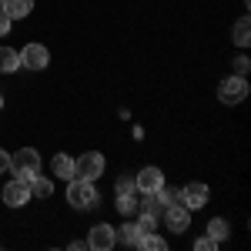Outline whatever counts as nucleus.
Masks as SVG:
<instances>
[{
	"mask_svg": "<svg viewBox=\"0 0 251 251\" xmlns=\"http://www.w3.org/2000/svg\"><path fill=\"white\" fill-rule=\"evenodd\" d=\"M97 201H100V194H97L94 181H80V177H71L67 181V204L71 208L91 211V208H97Z\"/></svg>",
	"mask_w": 251,
	"mask_h": 251,
	"instance_id": "nucleus-1",
	"label": "nucleus"
},
{
	"mask_svg": "<svg viewBox=\"0 0 251 251\" xmlns=\"http://www.w3.org/2000/svg\"><path fill=\"white\" fill-rule=\"evenodd\" d=\"M7 171L14 174V177L30 181L34 174H40V154L34 148H20L17 154H10V168H7Z\"/></svg>",
	"mask_w": 251,
	"mask_h": 251,
	"instance_id": "nucleus-2",
	"label": "nucleus"
},
{
	"mask_svg": "<svg viewBox=\"0 0 251 251\" xmlns=\"http://www.w3.org/2000/svg\"><path fill=\"white\" fill-rule=\"evenodd\" d=\"M100 174H104V154L87 151V154L74 157V177H80V181H97Z\"/></svg>",
	"mask_w": 251,
	"mask_h": 251,
	"instance_id": "nucleus-3",
	"label": "nucleus"
},
{
	"mask_svg": "<svg viewBox=\"0 0 251 251\" xmlns=\"http://www.w3.org/2000/svg\"><path fill=\"white\" fill-rule=\"evenodd\" d=\"M245 97H248V80L238 77V74H231V77H225L218 84V100L221 104H241Z\"/></svg>",
	"mask_w": 251,
	"mask_h": 251,
	"instance_id": "nucleus-4",
	"label": "nucleus"
},
{
	"mask_svg": "<svg viewBox=\"0 0 251 251\" xmlns=\"http://www.w3.org/2000/svg\"><path fill=\"white\" fill-rule=\"evenodd\" d=\"M30 198H34V194H30V181H24V177L7 181V188H3V204H7V208H24Z\"/></svg>",
	"mask_w": 251,
	"mask_h": 251,
	"instance_id": "nucleus-5",
	"label": "nucleus"
},
{
	"mask_svg": "<svg viewBox=\"0 0 251 251\" xmlns=\"http://www.w3.org/2000/svg\"><path fill=\"white\" fill-rule=\"evenodd\" d=\"M208 201H211V191H208V184H201V181H191V184H184V188H181V204H184L188 211L204 208Z\"/></svg>",
	"mask_w": 251,
	"mask_h": 251,
	"instance_id": "nucleus-6",
	"label": "nucleus"
},
{
	"mask_svg": "<svg viewBox=\"0 0 251 251\" xmlns=\"http://www.w3.org/2000/svg\"><path fill=\"white\" fill-rule=\"evenodd\" d=\"M134 184H137V194H154L164 188V171L161 168H141V171L134 174Z\"/></svg>",
	"mask_w": 251,
	"mask_h": 251,
	"instance_id": "nucleus-7",
	"label": "nucleus"
},
{
	"mask_svg": "<svg viewBox=\"0 0 251 251\" xmlns=\"http://www.w3.org/2000/svg\"><path fill=\"white\" fill-rule=\"evenodd\" d=\"M117 245V234L111 225H104V221H97L94 228H91V234H87V248L91 251H111Z\"/></svg>",
	"mask_w": 251,
	"mask_h": 251,
	"instance_id": "nucleus-8",
	"label": "nucleus"
},
{
	"mask_svg": "<svg viewBox=\"0 0 251 251\" xmlns=\"http://www.w3.org/2000/svg\"><path fill=\"white\" fill-rule=\"evenodd\" d=\"M47 64H50V50L44 44H27L20 50V67H27V71H44Z\"/></svg>",
	"mask_w": 251,
	"mask_h": 251,
	"instance_id": "nucleus-9",
	"label": "nucleus"
},
{
	"mask_svg": "<svg viewBox=\"0 0 251 251\" xmlns=\"http://www.w3.org/2000/svg\"><path fill=\"white\" fill-rule=\"evenodd\" d=\"M161 214H164V221H168V228H171L174 234H184L191 228V211H188L181 201H177V204H168Z\"/></svg>",
	"mask_w": 251,
	"mask_h": 251,
	"instance_id": "nucleus-10",
	"label": "nucleus"
},
{
	"mask_svg": "<svg viewBox=\"0 0 251 251\" xmlns=\"http://www.w3.org/2000/svg\"><path fill=\"white\" fill-rule=\"evenodd\" d=\"M0 10H7V17H10V20H24L30 10H34V0H3Z\"/></svg>",
	"mask_w": 251,
	"mask_h": 251,
	"instance_id": "nucleus-11",
	"label": "nucleus"
},
{
	"mask_svg": "<svg viewBox=\"0 0 251 251\" xmlns=\"http://www.w3.org/2000/svg\"><path fill=\"white\" fill-rule=\"evenodd\" d=\"M50 171H54V177H60V181H71V177H74V157L71 154H54Z\"/></svg>",
	"mask_w": 251,
	"mask_h": 251,
	"instance_id": "nucleus-12",
	"label": "nucleus"
},
{
	"mask_svg": "<svg viewBox=\"0 0 251 251\" xmlns=\"http://www.w3.org/2000/svg\"><path fill=\"white\" fill-rule=\"evenodd\" d=\"M20 67V54L14 47H0V74H14Z\"/></svg>",
	"mask_w": 251,
	"mask_h": 251,
	"instance_id": "nucleus-13",
	"label": "nucleus"
},
{
	"mask_svg": "<svg viewBox=\"0 0 251 251\" xmlns=\"http://www.w3.org/2000/svg\"><path fill=\"white\" fill-rule=\"evenodd\" d=\"M231 40L238 44V47H248V44H251V24H248V17L234 20V27H231Z\"/></svg>",
	"mask_w": 251,
	"mask_h": 251,
	"instance_id": "nucleus-14",
	"label": "nucleus"
},
{
	"mask_svg": "<svg viewBox=\"0 0 251 251\" xmlns=\"http://www.w3.org/2000/svg\"><path fill=\"white\" fill-rule=\"evenodd\" d=\"M30 194H34V198H50V194H54V181L44 177V174H34V177H30Z\"/></svg>",
	"mask_w": 251,
	"mask_h": 251,
	"instance_id": "nucleus-15",
	"label": "nucleus"
},
{
	"mask_svg": "<svg viewBox=\"0 0 251 251\" xmlns=\"http://www.w3.org/2000/svg\"><path fill=\"white\" fill-rule=\"evenodd\" d=\"M208 238H214V241L231 238V225H228L225 218H211V225H208Z\"/></svg>",
	"mask_w": 251,
	"mask_h": 251,
	"instance_id": "nucleus-16",
	"label": "nucleus"
},
{
	"mask_svg": "<svg viewBox=\"0 0 251 251\" xmlns=\"http://www.w3.org/2000/svg\"><path fill=\"white\" fill-rule=\"evenodd\" d=\"M137 248H144V251H168V241H164L161 234L148 231V234H141V241H137Z\"/></svg>",
	"mask_w": 251,
	"mask_h": 251,
	"instance_id": "nucleus-17",
	"label": "nucleus"
},
{
	"mask_svg": "<svg viewBox=\"0 0 251 251\" xmlns=\"http://www.w3.org/2000/svg\"><path fill=\"white\" fill-rule=\"evenodd\" d=\"M117 238H121V241H124V245H137V241H141V228H137V225H131V221H127V225H124V228H121V231H117Z\"/></svg>",
	"mask_w": 251,
	"mask_h": 251,
	"instance_id": "nucleus-18",
	"label": "nucleus"
},
{
	"mask_svg": "<svg viewBox=\"0 0 251 251\" xmlns=\"http://www.w3.org/2000/svg\"><path fill=\"white\" fill-rule=\"evenodd\" d=\"M117 211L121 214H134L137 211V194H117Z\"/></svg>",
	"mask_w": 251,
	"mask_h": 251,
	"instance_id": "nucleus-19",
	"label": "nucleus"
},
{
	"mask_svg": "<svg viewBox=\"0 0 251 251\" xmlns=\"http://www.w3.org/2000/svg\"><path fill=\"white\" fill-rule=\"evenodd\" d=\"M117 194H137V184H134V174H121L117 177Z\"/></svg>",
	"mask_w": 251,
	"mask_h": 251,
	"instance_id": "nucleus-20",
	"label": "nucleus"
},
{
	"mask_svg": "<svg viewBox=\"0 0 251 251\" xmlns=\"http://www.w3.org/2000/svg\"><path fill=\"white\" fill-rule=\"evenodd\" d=\"M134 225H137V228H141V234L154 231V228H157V214H148V211H141V218H137Z\"/></svg>",
	"mask_w": 251,
	"mask_h": 251,
	"instance_id": "nucleus-21",
	"label": "nucleus"
},
{
	"mask_svg": "<svg viewBox=\"0 0 251 251\" xmlns=\"http://www.w3.org/2000/svg\"><path fill=\"white\" fill-rule=\"evenodd\" d=\"M157 198H161V201H164V208H168V204H177V201H181V191H177V188H161Z\"/></svg>",
	"mask_w": 251,
	"mask_h": 251,
	"instance_id": "nucleus-22",
	"label": "nucleus"
},
{
	"mask_svg": "<svg viewBox=\"0 0 251 251\" xmlns=\"http://www.w3.org/2000/svg\"><path fill=\"white\" fill-rule=\"evenodd\" d=\"M248 67H251V60L245 57V54H241V57H234V60H231V71H234V74H238V77H245V74H248Z\"/></svg>",
	"mask_w": 251,
	"mask_h": 251,
	"instance_id": "nucleus-23",
	"label": "nucleus"
},
{
	"mask_svg": "<svg viewBox=\"0 0 251 251\" xmlns=\"http://www.w3.org/2000/svg\"><path fill=\"white\" fill-rule=\"evenodd\" d=\"M214 245H218L214 238H198L194 241V251H214Z\"/></svg>",
	"mask_w": 251,
	"mask_h": 251,
	"instance_id": "nucleus-24",
	"label": "nucleus"
},
{
	"mask_svg": "<svg viewBox=\"0 0 251 251\" xmlns=\"http://www.w3.org/2000/svg\"><path fill=\"white\" fill-rule=\"evenodd\" d=\"M10 24H14V20L7 17V10H0V37H7V34H10Z\"/></svg>",
	"mask_w": 251,
	"mask_h": 251,
	"instance_id": "nucleus-25",
	"label": "nucleus"
},
{
	"mask_svg": "<svg viewBox=\"0 0 251 251\" xmlns=\"http://www.w3.org/2000/svg\"><path fill=\"white\" fill-rule=\"evenodd\" d=\"M7 168H10V154H7V151H0V174L7 171Z\"/></svg>",
	"mask_w": 251,
	"mask_h": 251,
	"instance_id": "nucleus-26",
	"label": "nucleus"
},
{
	"mask_svg": "<svg viewBox=\"0 0 251 251\" xmlns=\"http://www.w3.org/2000/svg\"><path fill=\"white\" fill-rule=\"evenodd\" d=\"M0 107H3V94H0Z\"/></svg>",
	"mask_w": 251,
	"mask_h": 251,
	"instance_id": "nucleus-27",
	"label": "nucleus"
},
{
	"mask_svg": "<svg viewBox=\"0 0 251 251\" xmlns=\"http://www.w3.org/2000/svg\"><path fill=\"white\" fill-rule=\"evenodd\" d=\"M0 3H3V0H0Z\"/></svg>",
	"mask_w": 251,
	"mask_h": 251,
	"instance_id": "nucleus-28",
	"label": "nucleus"
}]
</instances>
